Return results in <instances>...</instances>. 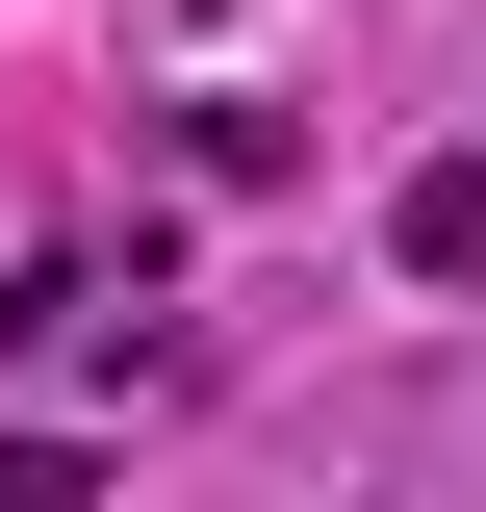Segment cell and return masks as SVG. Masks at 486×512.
I'll use <instances>...</instances> for the list:
<instances>
[{"label": "cell", "instance_id": "cell-1", "mask_svg": "<svg viewBox=\"0 0 486 512\" xmlns=\"http://www.w3.org/2000/svg\"><path fill=\"white\" fill-rule=\"evenodd\" d=\"M410 282H486V154H461V180H410Z\"/></svg>", "mask_w": 486, "mask_h": 512}, {"label": "cell", "instance_id": "cell-2", "mask_svg": "<svg viewBox=\"0 0 486 512\" xmlns=\"http://www.w3.org/2000/svg\"><path fill=\"white\" fill-rule=\"evenodd\" d=\"M0 512H77V436H0Z\"/></svg>", "mask_w": 486, "mask_h": 512}]
</instances>
